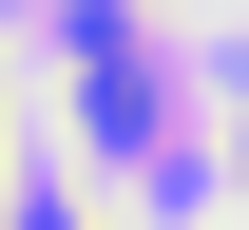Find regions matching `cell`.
I'll return each mask as SVG.
<instances>
[{
	"label": "cell",
	"mask_w": 249,
	"mask_h": 230,
	"mask_svg": "<svg viewBox=\"0 0 249 230\" xmlns=\"http://www.w3.org/2000/svg\"><path fill=\"white\" fill-rule=\"evenodd\" d=\"M19 230H77V211H58V192H19Z\"/></svg>",
	"instance_id": "obj_2"
},
{
	"label": "cell",
	"mask_w": 249,
	"mask_h": 230,
	"mask_svg": "<svg viewBox=\"0 0 249 230\" xmlns=\"http://www.w3.org/2000/svg\"><path fill=\"white\" fill-rule=\"evenodd\" d=\"M77 134L134 154V173H173V96H154V58H134V19H77Z\"/></svg>",
	"instance_id": "obj_1"
}]
</instances>
